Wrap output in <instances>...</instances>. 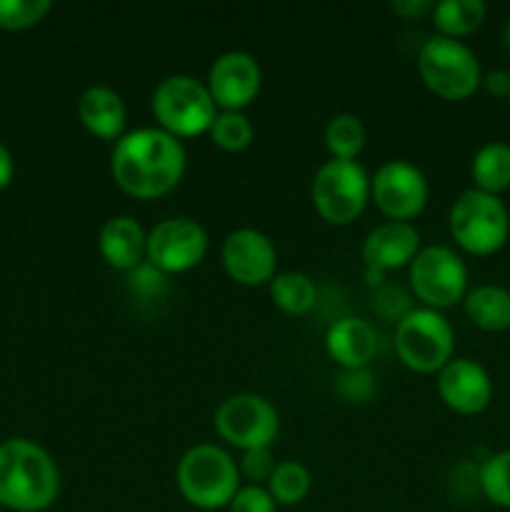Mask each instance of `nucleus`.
Segmentation results:
<instances>
[{
    "label": "nucleus",
    "mask_w": 510,
    "mask_h": 512,
    "mask_svg": "<svg viewBox=\"0 0 510 512\" xmlns=\"http://www.w3.org/2000/svg\"><path fill=\"white\" fill-rule=\"evenodd\" d=\"M110 173L123 193L155 200L173 193L185 173V148L160 128H138L115 140Z\"/></svg>",
    "instance_id": "obj_1"
},
{
    "label": "nucleus",
    "mask_w": 510,
    "mask_h": 512,
    "mask_svg": "<svg viewBox=\"0 0 510 512\" xmlns=\"http://www.w3.org/2000/svg\"><path fill=\"white\" fill-rule=\"evenodd\" d=\"M58 493V468L40 445L23 438L0 445V505L18 512H40L58 500Z\"/></svg>",
    "instance_id": "obj_2"
},
{
    "label": "nucleus",
    "mask_w": 510,
    "mask_h": 512,
    "mask_svg": "<svg viewBox=\"0 0 510 512\" xmlns=\"http://www.w3.org/2000/svg\"><path fill=\"white\" fill-rule=\"evenodd\" d=\"M178 490L193 508L220 510L240 490V470L235 460L218 445H195L180 458Z\"/></svg>",
    "instance_id": "obj_3"
},
{
    "label": "nucleus",
    "mask_w": 510,
    "mask_h": 512,
    "mask_svg": "<svg viewBox=\"0 0 510 512\" xmlns=\"http://www.w3.org/2000/svg\"><path fill=\"white\" fill-rule=\"evenodd\" d=\"M150 105H153L158 128L178 140L210 133V125L218 115V105L208 85L183 73L160 80Z\"/></svg>",
    "instance_id": "obj_4"
},
{
    "label": "nucleus",
    "mask_w": 510,
    "mask_h": 512,
    "mask_svg": "<svg viewBox=\"0 0 510 512\" xmlns=\"http://www.w3.org/2000/svg\"><path fill=\"white\" fill-rule=\"evenodd\" d=\"M455 333L443 313L410 308L395 328V353L413 373H440L453 360Z\"/></svg>",
    "instance_id": "obj_5"
},
{
    "label": "nucleus",
    "mask_w": 510,
    "mask_h": 512,
    "mask_svg": "<svg viewBox=\"0 0 510 512\" xmlns=\"http://www.w3.org/2000/svg\"><path fill=\"white\" fill-rule=\"evenodd\" d=\"M420 80L430 93L443 100H465L483 83L480 63L465 43L433 35L418 53Z\"/></svg>",
    "instance_id": "obj_6"
},
{
    "label": "nucleus",
    "mask_w": 510,
    "mask_h": 512,
    "mask_svg": "<svg viewBox=\"0 0 510 512\" xmlns=\"http://www.w3.org/2000/svg\"><path fill=\"white\" fill-rule=\"evenodd\" d=\"M450 235L470 255H493L510 235V213L498 195L465 190L450 208Z\"/></svg>",
    "instance_id": "obj_7"
},
{
    "label": "nucleus",
    "mask_w": 510,
    "mask_h": 512,
    "mask_svg": "<svg viewBox=\"0 0 510 512\" xmlns=\"http://www.w3.org/2000/svg\"><path fill=\"white\" fill-rule=\"evenodd\" d=\"M313 205L330 225H350L370 200V178L358 160H328L313 178Z\"/></svg>",
    "instance_id": "obj_8"
},
{
    "label": "nucleus",
    "mask_w": 510,
    "mask_h": 512,
    "mask_svg": "<svg viewBox=\"0 0 510 512\" xmlns=\"http://www.w3.org/2000/svg\"><path fill=\"white\" fill-rule=\"evenodd\" d=\"M215 430L233 448L258 450L273 448L280 433L278 410L255 393H238L225 398L215 410Z\"/></svg>",
    "instance_id": "obj_9"
},
{
    "label": "nucleus",
    "mask_w": 510,
    "mask_h": 512,
    "mask_svg": "<svg viewBox=\"0 0 510 512\" xmlns=\"http://www.w3.org/2000/svg\"><path fill=\"white\" fill-rule=\"evenodd\" d=\"M410 288L430 310L453 308L468 293V268L445 245L423 248L410 263Z\"/></svg>",
    "instance_id": "obj_10"
},
{
    "label": "nucleus",
    "mask_w": 510,
    "mask_h": 512,
    "mask_svg": "<svg viewBox=\"0 0 510 512\" xmlns=\"http://www.w3.org/2000/svg\"><path fill=\"white\" fill-rule=\"evenodd\" d=\"M208 253V235L203 225L190 218L160 220L145 240V258L163 275L188 273L203 263Z\"/></svg>",
    "instance_id": "obj_11"
},
{
    "label": "nucleus",
    "mask_w": 510,
    "mask_h": 512,
    "mask_svg": "<svg viewBox=\"0 0 510 512\" xmlns=\"http://www.w3.org/2000/svg\"><path fill=\"white\" fill-rule=\"evenodd\" d=\"M370 200L395 223H408L428 203V180L408 160H388L370 178Z\"/></svg>",
    "instance_id": "obj_12"
},
{
    "label": "nucleus",
    "mask_w": 510,
    "mask_h": 512,
    "mask_svg": "<svg viewBox=\"0 0 510 512\" xmlns=\"http://www.w3.org/2000/svg\"><path fill=\"white\" fill-rule=\"evenodd\" d=\"M223 268L235 283L245 288L270 283L278 268L273 240L253 228L233 230L223 243Z\"/></svg>",
    "instance_id": "obj_13"
},
{
    "label": "nucleus",
    "mask_w": 510,
    "mask_h": 512,
    "mask_svg": "<svg viewBox=\"0 0 510 512\" xmlns=\"http://www.w3.org/2000/svg\"><path fill=\"white\" fill-rule=\"evenodd\" d=\"M263 73H260L258 60L245 50H228L208 70V90L213 95L215 105L223 110L248 108L260 93Z\"/></svg>",
    "instance_id": "obj_14"
},
{
    "label": "nucleus",
    "mask_w": 510,
    "mask_h": 512,
    "mask_svg": "<svg viewBox=\"0 0 510 512\" xmlns=\"http://www.w3.org/2000/svg\"><path fill=\"white\" fill-rule=\"evenodd\" d=\"M438 395L453 413L478 415L493 400V380L475 360L453 358L438 373Z\"/></svg>",
    "instance_id": "obj_15"
},
{
    "label": "nucleus",
    "mask_w": 510,
    "mask_h": 512,
    "mask_svg": "<svg viewBox=\"0 0 510 512\" xmlns=\"http://www.w3.org/2000/svg\"><path fill=\"white\" fill-rule=\"evenodd\" d=\"M420 253V233L410 223H388L370 230L363 243V260L370 273L380 275L388 270H398L403 265L413 263Z\"/></svg>",
    "instance_id": "obj_16"
},
{
    "label": "nucleus",
    "mask_w": 510,
    "mask_h": 512,
    "mask_svg": "<svg viewBox=\"0 0 510 512\" xmlns=\"http://www.w3.org/2000/svg\"><path fill=\"white\" fill-rule=\"evenodd\" d=\"M325 348L343 370L368 368L370 360L378 353V335L368 320L343 318L330 325L325 335Z\"/></svg>",
    "instance_id": "obj_17"
},
{
    "label": "nucleus",
    "mask_w": 510,
    "mask_h": 512,
    "mask_svg": "<svg viewBox=\"0 0 510 512\" xmlns=\"http://www.w3.org/2000/svg\"><path fill=\"white\" fill-rule=\"evenodd\" d=\"M145 240H148V233L140 228L138 220L128 215H115L100 228L98 250L110 268L130 273L143 263Z\"/></svg>",
    "instance_id": "obj_18"
},
{
    "label": "nucleus",
    "mask_w": 510,
    "mask_h": 512,
    "mask_svg": "<svg viewBox=\"0 0 510 512\" xmlns=\"http://www.w3.org/2000/svg\"><path fill=\"white\" fill-rule=\"evenodd\" d=\"M78 118L90 135L100 140H120L125 135V103L108 85H93L78 100Z\"/></svg>",
    "instance_id": "obj_19"
},
{
    "label": "nucleus",
    "mask_w": 510,
    "mask_h": 512,
    "mask_svg": "<svg viewBox=\"0 0 510 512\" xmlns=\"http://www.w3.org/2000/svg\"><path fill=\"white\" fill-rule=\"evenodd\" d=\"M465 315L485 333H503L510 328V290L500 285H478L463 298Z\"/></svg>",
    "instance_id": "obj_20"
},
{
    "label": "nucleus",
    "mask_w": 510,
    "mask_h": 512,
    "mask_svg": "<svg viewBox=\"0 0 510 512\" xmlns=\"http://www.w3.org/2000/svg\"><path fill=\"white\" fill-rule=\"evenodd\" d=\"M475 190L488 195H500L510 188V145L488 143L475 153L470 165Z\"/></svg>",
    "instance_id": "obj_21"
},
{
    "label": "nucleus",
    "mask_w": 510,
    "mask_h": 512,
    "mask_svg": "<svg viewBox=\"0 0 510 512\" xmlns=\"http://www.w3.org/2000/svg\"><path fill=\"white\" fill-rule=\"evenodd\" d=\"M488 8L480 0H443L433 8V25L445 38H465L485 23Z\"/></svg>",
    "instance_id": "obj_22"
},
{
    "label": "nucleus",
    "mask_w": 510,
    "mask_h": 512,
    "mask_svg": "<svg viewBox=\"0 0 510 512\" xmlns=\"http://www.w3.org/2000/svg\"><path fill=\"white\" fill-rule=\"evenodd\" d=\"M270 298L285 315H308L315 308L318 290L305 273H280L270 280Z\"/></svg>",
    "instance_id": "obj_23"
},
{
    "label": "nucleus",
    "mask_w": 510,
    "mask_h": 512,
    "mask_svg": "<svg viewBox=\"0 0 510 512\" xmlns=\"http://www.w3.org/2000/svg\"><path fill=\"white\" fill-rule=\"evenodd\" d=\"M325 148L333 160H355L365 148V128L358 115L340 113L325 125Z\"/></svg>",
    "instance_id": "obj_24"
},
{
    "label": "nucleus",
    "mask_w": 510,
    "mask_h": 512,
    "mask_svg": "<svg viewBox=\"0 0 510 512\" xmlns=\"http://www.w3.org/2000/svg\"><path fill=\"white\" fill-rule=\"evenodd\" d=\"M268 493L275 505H298L310 493V473L298 460H283L268 480Z\"/></svg>",
    "instance_id": "obj_25"
},
{
    "label": "nucleus",
    "mask_w": 510,
    "mask_h": 512,
    "mask_svg": "<svg viewBox=\"0 0 510 512\" xmlns=\"http://www.w3.org/2000/svg\"><path fill=\"white\" fill-rule=\"evenodd\" d=\"M253 123L245 113L238 110H223L215 115L213 125H210V138L218 148L228 150V153H240L253 143Z\"/></svg>",
    "instance_id": "obj_26"
},
{
    "label": "nucleus",
    "mask_w": 510,
    "mask_h": 512,
    "mask_svg": "<svg viewBox=\"0 0 510 512\" xmlns=\"http://www.w3.org/2000/svg\"><path fill=\"white\" fill-rule=\"evenodd\" d=\"M480 493L498 508L510 510V450L490 455L480 465Z\"/></svg>",
    "instance_id": "obj_27"
},
{
    "label": "nucleus",
    "mask_w": 510,
    "mask_h": 512,
    "mask_svg": "<svg viewBox=\"0 0 510 512\" xmlns=\"http://www.w3.org/2000/svg\"><path fill=\"white\" fill-rule=\"evenodd\" d=\"M53 5L48 0H0V28L25 30L38 25Z\"/></svg>",
    "instance_id": "obj_28"
},
{
    "label": "nucleus",
    "mask_w": 510,
    "mask_h": 512,
    "mask_svg": "<svg viewBox=\"0 0 510 512\" xmlns=\"http://www.w3.org/2000/svg\"><path fill=\"white\" fill-rule=\"evenodd\" d=\"M128 288L130 293L138 295V298H160L165 293V275L160 273L153 265L140 263L138 268L128 273Z\"/></svg>",
    "instance_id": "obj_29"
},
{
    "label": "nucleus",
    "mask_w": 510,
    "mask_h": 512,
    "mask_svg": "<svg viewBox=\"0 0 510 512\" xmlns=\"http://www.w3.org/2000/svg\"><path fill=\"white\" fill-rule=\"evenodd\" d=\"M275 468H278V463H275L273 450L270 448L248 450V453H243V458H240V465H238L240 475H245V478L250 480V485L268 483Z\"/></svg>",
    "instance_id": "obj_30"
},
{
    "label": "nucleus",
    "mask_w": 510,
    "mask_h": 512,
    "mask_svg": "<svg viewBox=\"0 0 510 512\" xmlns=\"http://www.w3.org/2000/svg\"><path fill=\"white\" fill-rule=\"evenodd\" d=\"M373 390L375 383L368 368L343 370V375L338 378V393L343 395L348 403H365V400L373 395Z\"/></svg>",
    "instance_id": "obj_31"
},
{
    "label": "nucleus",
    "mask_w": 510,
    "mask_h": 512,
    "mask_svg": "<svg viewBox=\"0 0 510 512\" xmlns=\"http://www.w3.org/2000/svg\"><path fill=\"white\" fill-rule=\"evenodd\" d=\"M230 512H275L273 495L268 493V488H260V485H245L235 493V498L228 505Z\"/></svg>",
    "instance_id": "obj_32"
},
{
    "label": "nucleus",
    "mask_w": 510,
    "mask_h": 512,
    "mask_svg": "<svg viewBox=\"0 0 510 512\" xmlns=\"http://www.w3.org/2000/svg\"><path fill=\"white\" fill-rule=\"evenodd\" d=\"M435 3L430 0H400V3H393V10L405 20H420L423 15H433Z\"/></svg>",
    "instance_id": "obj_33"
},
{
    "label": "nucleus",
    "mask_w": 510,
    "mask_h": 512,
    "mask_svg": "<svg viewBox=\"0 0 510 512\" xmlns=\"http://www.w3.org/2000/svg\"><path fill=\"white\" fill-rule=\"evenodd\" d=\"M483 85L490 95L495 98H508L510 95V73L508 70H490L483 75Z\"/></svg>",
    "instance_id": "obj_34"
},
{
    "label": "nucleus",
    "mask_w": 510,
    "mask_h": 512,
    "mask_svg": "<svg viewBox=\"0 0 510 512\" xmlns=\"http://www.w3.org/2000/svg\"><path fill=\"white\" fill-rule=\"evenodd\" d=\"M13 155L10 150L0 143V190L8 188L10 180H13Z\"/></svg>",
    "instance_id": "obj_35"
},
{
    "label": "nucleus",
    "mask_w": 510,
    "mask_h": 512,
    "mask_svg": "<svg viewBox=\"0 0 510 512\" xmlns=\"http://www.w3.org/2000/svg\"><path fill=\"white\" fill-rule=\"evenodd\" d=\"M505 45H508V50H510V23H508V28H505Z\"/></svg>",
    "instance_id": "obj_36"
},
{
    "label": "nucleus",
    "mask_w": 510,
    "mask_h": 512,
    "mask_svg": "<svg viewBox=\"0 0 510 512\" xmlns=\"http://www.w3.org/2000/svg\"><path fill=\"white\" fill-rule=\"evenodd\" d=\"M508 100H510V95H508Z\"/></svg>",
    "instance_id": "obj_37"
}]
</instances>
